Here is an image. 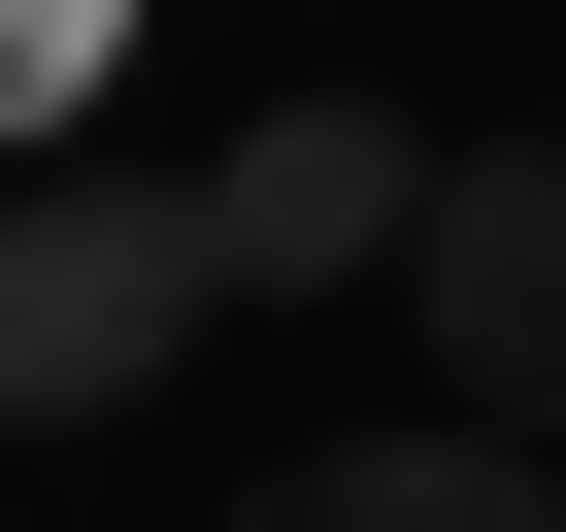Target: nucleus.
I'll return each mask as SVG.
<instances>
[{
  "label": "nucleus",
  "instance_id": "obj_1",
  "mask_svg": "<svg viewBox=\"0 0 566 532\" xmlns=\"http://www.w3.org/2000/svg\"><path fill=\"white\" fill-rule=\"evenodd\" d=\"M200 300H233V233H200V167H34L0 200V433H101V400H167L200 366Z\"/></svg>",
  "mask_w": 566,
  "mask_h": 532
},
{
  "label": "nucleus",
  "instance_id": "obj_2",
  "mask_svg": "<svg viewBox=\"0 0 566 532\" xmlns=\"http://www.w3.org/2000/svg\"><path fill=\"white\" fill-rule=\"evenodd\" d=\"M400 333H433V433H533V466H566V134H467V167H433Z\"/></svg>",
  "mask_w": 566,
  "mask_h": 532
},
{
  "label": "nucleus",
  "instance_id": "obj_3",
  "mask_svg": "<svg viewBox=\"0 0 566 532\" xmlns=\"http://www.w3.org/2000/svg\"><path fill=\"white\" fill-rule=\"evenodd\" d=\"M433 167H467V134H400V100H266V134L200 167V233H233V300H400Z\"/></svg>",
  "mask_w": 566,
  "mask_h": 532
},
{
  "label": "nucleus",
  "instance_id": "obj_4",
  "mask_svg": "<svg viewBox=\"0 0 566 532\" xmlns=\"http://www.w3.org/2000/svg\"><path fill=\"white\" fill-rule=\"evenodd\" d=\"M233 532H566V466L533 433H334V466H266Z\"/></svg>",
  "mask_w": 566,
  "mask_h": 532
},
{
  "label": "nucleus",
  "instance_id": "obj_5",
  "mask_svg": "<svg viewBox=\"0 0 566 532\" xmlns=\"http://www.w3.org/2000/svg\"><path fill=\"white\" fill-rule=\"evenodd\" d=\"M67 67H101V0H0V100H67Z\"/></svg>",
  "mask_w": 566,
  "mask_h": 532
}]
</instances>
